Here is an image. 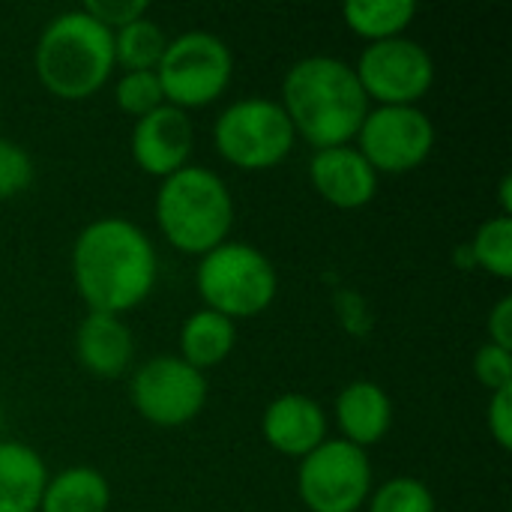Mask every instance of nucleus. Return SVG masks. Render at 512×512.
<instances>
[{"instance_id":"nucleus-1","label":"nucleus","mask_w":512,"mask_h":512,"mask_svg":"<svg viewBox=\"0 0 512 512\" xmlns=\"http://www.w3.org/2000/svg\"><path fill=\"white\" fill-rule=\"evenodd\" d=\"M69 264L87 309L120 318L153 294L159 273L150 237L123 216H105L81 228Z\"/></svg>"},{"instance_id":"nucleus-2","label":"nucleus","mask_w":512,"mask_h":512,"mask_svg":"<svg viewBox=\"0 0 512 512\" xmlns=\"http://www.w3.org/2000/svg\"><path fill=\"white\" fill-rule=\"evenodd\" d=\"M279 105L312 150L351 144L372 111L354 66L327 54L303 57L285 72Z\"/></svg>"},{"instance_id":"nucleus-3","label":"nucleus","mask_w":512,"mask_h":512,"mask_svg":"<svg viewBox=\"0 0 512 512\" xmlns=\"http://www.w3.org/2000/svg\"><path fill=\"white\" fill-rule=\"evenodd\" d=\"M114 66V33L93 21L84 9L51 18L33 48L39 84L63 102L96 96Z\"/></svg>"},{"instance_id":"nucleus-4","label":"nucleus","mask_w":512,"mask_h":512,"mask_svg":"<svg viewBox=\"0 0 512 512\" xmlns=\"http://www.w3.org/2000/svg\"><path fill=\"white\" fill-rule=\"evenodd\" d=\"M156 225L183 255H207L234 228V198L225 180L201 165H186L165 177L156 192Z\"/></svg>"},{"instance_id":"nucleus-5","label":"nucleus","mask_w":512,"mask_h":512,"mask_svg":"<svg viewBox=\"0 0 512 512\" xmlns=\"http://www.w3.org/2000/svg\"><path fill=\"white\" fill-rule=\"evenodd\" d=\"M195 288L204 300V309L237 324L243 318H258L273 306L279 276L273 261L261 249L225 240L213 252L201 255Z\"/></svg>"},{"instance_id":"nucleus-6","label":"nucleus","mask_w":512,"mask_h":512,"mask_svg":"<svg viewBox=\"0 0 512 512\" xmlns=\"http://www.w3.org/2000/svg\"><path fill=\"white\" fill-rule=\"evenodd\" d=\"M297 144L294 126L279 102L249 96L231 102L213 123L216 153L240 171H267L282 165Z\"/></svg>"},{"instance_id":"nucleus-7","label":"nucleus","mask_w":512,"mask_h":512,"mask_svg":"<svg viewBox=\"0 0 512 512\" xmlns=\"http://www.w3.org/2000/svg\"><path fill=\"white\" fill-rule=\"evenodd\" d=\"M234 57L225 39L207 30H189L168 39L165 54L156 66L165 105L180 111L213 105L231 84Z\"/></svg>"},{"instance_id":"nucleus-8","label":"nucleus","mask_w":512,"mask_h":512,"mask_svg":"<svg viewBox=\"0 0 512 512\" xmlns=\"http://www.w3.org/2000/svg\"><path fill=\"white\" fill-rule=\"evenodd\" d=\"M297 495L309 512H360L372 495V462L366 450L327 438L297 468Z\"/></svg>"},{"instance_id":"nucleus-9","label":"nucleus","mask_w":512,"mask_h":512,"mask_svg":"<svg viewBox=\"0 0 512 512\" xmlns=\"http://www.w3.org/2000/svg\"><path fill=\"white\" fill-rule=\"evenodd\" d=\"M354 147L381 174L417 171L435 147V123L420 105H378L366 114Z\"/></svg>"},{"instance_id":"nucleus-10","label":"nucleus","mask_w":512,"mask_h":512,"mask_svg":"<svg viewBox=\"0 0 512 512\" xmlns=\"http://www.w3.org/2000/svg\"><path fill=\"white\" fill-rule=\"evenodd\" d=\"M135 411L159 429L192 423L207 405L204 372L183 363L177 354H162L141 363L129 381Z\"/></svg>"},{"instance_id":"nucleus-11","label":"nucleus","mask_w":512,"mask_h":512,"mask_svg":"<svg viewBox=\"0 0 512 512\" xmlns=\"http://www.w3.org/2000/svg\"><path fill=\"white\" fill-rule=\"evenodd\" d=\"M354 72L366 99L378 105H417L435 84L432 54L408 36L366 45Z\"/></svg>"},{"instance_id":"nucleus-12","label":"nucleus","mask_w":512,"mask_h":512,"mask_svg":"<svg viewBox=\"0 0 512 512\" xmlns=\"http://www.w3.org/2000/svg\"><path fill=\"white\" fill-rule=\"evenodd\" d=\"M192 144H195V129L189 114L174 105H159L156 111L135 120L129 150L144 174L165 180L189 165Z\"/></svg>"},{"instance_id":"nucleus-13","label":"nucleus","mask_w":512,"mask_h":512,"mask_svg":"<svg viewBox=\"0 0 512 512\" xmlns=\"http://www.w3.org/2000/svg\"><path fill=\"white\" fill-rule=\"evenodd\" d=\"M312 189L336 210H360L378 192V174L354 144L315 150L309 159Z\"/></svg>"},{"instance_id":"nucleus-14","label":"nucleus","mask_w":512,"mask_h":512,"mask_svg":"<svg viewBox=\"0 0 512 512\" xmlns=\"http://www.w3.org/2000/svg\"><path fill=\"white\" fill-rule=\"evenodd\" d=\"M261 435L276 453L303 459L327 441V414L312 396L285 393L264 408Z\"/></svg>"},{"instance_id":"nucleus-15","label":"nucleus","mask_w":512,"mask_h":512,"mask_svg":"<svg viewBox=\"0 0 512 512\" xmlns=\"http://www.w3.org/2000/svg\"><path fill=\"white\" fill-rule=\"evenodd\" d=\"M135 354L132 330L120 315L87 312L75 330V357L96 378H120Z\"/></svg>"},{"instance_id":"nucleus-16","label":"nucleus","mask_w":512,"mask_h":512,"mask_svg":"<svg viewBox=\"0 0 512 512\" xmlns=\"http://www.w3.org/2000/svg\"><path fill=\"white\" fill-rule=\"evenodd\" d=\"M336 423L342 429V441L366 450L387 438L393 426V399L375 381H351L336 396Z\"/></svg>"},{"instance_id":"nucleus-17","label":"nucleus","mask_w":512,"mask_h":512,"mask_svg":"<svg viewBox=\"0 0 512 512\" xmlns=\"http://www.w3.org/2000/svg\"><path fill=\"white\" fill-rule=\"evenodd\" d=\"M42 456L21 441H0V512H39L48 483Z\"/></svg>"},{"instance_id":"nucleus-18","label":"nucleus","mask_w":512,"mask_h":512,"mask_svg":"<svg viewBox=\"0 0 512 512\" xmlns=\"http://www.w3.org/2000/svg\"><path fill=\"white\" fill-rule=\"evenodd\" d=\"M237 342V324L210 312L198 309L183 321L180 330V360L189 363L198 372L222 366Z\"/></svg>"},{"instance_id":"nucleus-19","label":"nucleus","mask_w":512,"mask_h":512,"mask_svg":"<svg viewBox=\"0 0 512 512\" xmlns=\"http://www.w3.org/2000/svg\"><path fill=\"white\" fill-rule=\"evenodd\" d=\"M111 486L102 471L75 465L48 477L39 512H108Z\"/></svg>"},{"instance_id":"nucleus-20","label":"nucleus","mask_w":512,"mask_h":512,"mask_svg":"<svg viewBox=\"0 0 512 512\" xmlns=\"http://www.w3.org/2000/svg\"><path fill=\"white\" fill-rule=\"evenodd\" d=\"M342 18L348 30L360 39L387 42L405 36L411 21L417 18V3L411 0H351L342 6Z\"/></svg>"},{"instance_id":"nucleus-21","label":"nucleus","mask_w":512,"mask_h":512,"mask_svg":"<svg viewBox=\"0 0 512 512\" xmlns=\"http://www.w3.org/2000/svg\"><path fill=\"white\" fill-rule=\"evenodd\" d=\"M168 36L153 18H138L114 33V63L123 72H156L165 54Z\"/></svg>"},{"instance_id":"nucleus-22","label":"nucleus","mask_w":512,"mask_h":512,"mask_svg":"<svg viewBox=\"0 0 512 512\" xmlns=\"http://www.w3.org/2000/svg\"><path fill=\"white\" fill-rule=\"evenodd\" d=\"M471 261L486 270L495 279L512 276V219L510 216H492L486 219L474 240H471Z\"/></svg>"},{"instance_id":"nucleus-23","label":"nucleus","mask_w":512,"mask_h":512,"mask_svg":"<svg viewBox=\"0 0 512 512\" xmlns=\"http://www.w3.org/2000/svg\"><path fill=\"white\" fill-rule=\"evenodd\" d=\"M369 512H438L432 489L417 477H393L384 486L372 489Z\"/></svg>"},{"instance_id":"nucleus-24","label":"nucleus","mask_w":512,"mask_h":512,"mask_svg":"<svg viewBox=\"0 0 512 512\" xmlns=\"http://www.w3.org/2000/svg\"><path fill=\"white\" fill-rule=\"evenodd\" d=\"M114 102L123 114H129L135 120H141L144 114L165 105L162 84H159L156 72H123L114 87Z\"/></svg>"},{"instance_id":"nucleus-25","label":"nucleus","mask_w":512,"mask_h":512,"mask_svg":"<svg viewBox=\"0 0 512 512\" xmlns=\"http://www.w3.org/2000/svg\"><path fill=\"white\" fill-rule=\"evenodd\" d=\"M33 159L30 153L9 141L0 138V201H9L21 192H27V186L33 183Z\"/></svg>"},{"instance_id":"nucleus-26","label":"nucleus","mask_w":512,"mask_h":512,"mask_svg":"<svg viewBox=\"0 0 512 512\" xmlns=\"http://www.w3.org/2000/svg\"><path fill=\"white\" fill-rule=\"evenodd\" d=\"M474 375H477V381L489 390V396L498 393V390H510L512 351L486 342V345L474 354Z\"/></svg>"},{"instance_id":"nucleus-27","label":"nucleus","mask_w":512,"mask_h":512,"mask_svg":"<svg viewBox=\"0 0 512 512\" xmlns=\"http://www.w3.org/2000/svg\"><path fill=\"white\" fill-rule=\"evenodd\" d=\"M81 9L111 33H117L120 27H126L150 12V6L144 0H87Z\"/></svg>"},{"instance_id":"nucleus-28","label":"nucleus","mask_w":512,"mask_h":512,"mask_svg":"<svg viewBox=\"0 0 512 512\" xmlns=\"http://www.w3.org/2000/svg\"><path fill=\"white\" fill-rule=\"evenodd\" d=\"M486 423H489V435L495 438V444L510 453L512 450V387L510 390H498L489 396V411H486Z\"/></svg>"},{"instance_id":"nucleus-29","label":"nucleus","mask_w":512,"mask_h":512,"mask_svg":"<svg viewBox=\"0 0 512 512\" xmlns=\"http://www.w3.org/2000/svg\"><path fill=\"white\" fill-rule=\"evenodd\" d=\"M486 330H489V342L492 345L512 351V297H501L492 306L489 321H486Z\"/></svg>"},{"instance_id":"nucleus-30","label":"nucleus","mask_w":512,"mask_h":512,"mask_svg":"<svg viewBox=\"0 0 512 512\" xmlns=\"http://www.w3.org/2000/svg\"><path fill=\"white\" fill-rule=\"evenodd\" d=\"M0 423H3V411H0Z\"/></svg>"}]
</instances>
